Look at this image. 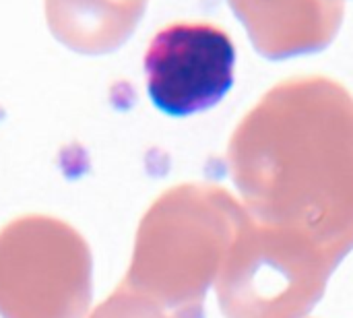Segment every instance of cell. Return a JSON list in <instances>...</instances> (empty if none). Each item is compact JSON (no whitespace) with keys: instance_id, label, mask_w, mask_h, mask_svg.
Masks as SVG:
<instances>
[{"instance_id":"cell-1","label":"cell","mask_w":353,"mask_h":318,"mask_svg":"<svg viewBox=\"0 0 353 318\" xmlns=\"http://www.w3.org/2000/svg\"><path fill=\"white\" fill-rule=\"evenodd\" d=\"M236 48L230 35L205 23L161 29L145 54L147 93L168 116H192L217 106L234 87Z\"/></svg>"}]
</instances>
